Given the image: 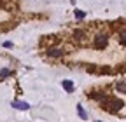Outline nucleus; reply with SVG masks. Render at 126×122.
<instances>
[{"mask_svg": "<svg viewBox=\"0 0 126 122\" xmlns=\"http://www.w3.org/2000/svg\"><path fill=\"white\" fill-rule=\"evenodd\" d=\"M98 103H100L102 108L105 112H109V113H117L123 106H124V101L123 99L114 98V96H107V94H102V98L98 99Z\"/></svg>", "mask_w": 126, "mask_h": 122, "instance_id": "obj_1", "label": "nucleus"}, {"mask_svg": "<svg viewBox=\"0 0 126 122\" xmlns=\"http://www.w3.org/2000/svg\"><path fill=\"white\" fill-rule=\"evenodd\" d=\"M107 45H109V37L105 33H98L94 37V47L96 49H105Z\"/></svg>", "mask_w": 126, "mask_h": 122, "instance_id": "obj_2", "label": "nucleus"}, {"mask_svg": "<svg viewBox=\"0 0 126 122\" xmlns=\"http://www.w3.org/2000/svg\"><path fill=\"white\" fill-rule=\"evenodd\" d=\"M46 54L49 56V58H61L63 54H65V51L60 49V47H51V49H47Z\"/></svg>", "mask_w": 126, "mask_h": 122, "instance_id": "obj_3", "label": "nucleus"}, {"mask_svg": "<svg viewBox=\"0 0 126 122\" xmlns=\"http://www.w3.org/2000/svg\"><path fill=\"white\" fill-rule=\"evenodd\" d=\"M12 106H14V108H18V110H28L30 108V105L25 103V101H12Z\"/></svg>", "mask_w": 126, "mask_h": 122, "instance_id": "obj_4", "label": "nucleus"}, {"mask_svg": "<svg viewBox=\"0 0 126 122\" xmlns=\"http://www.w3.org/2000/svg\"><path fill=\"white\" fill-rule=\"evenodd\" d=\"M116 89H117V93L126 94V80H119V82L116 84Z\"/></svg>", "mask_w": 126, "mask_h": 122, "instance_id": "obj_5", "label": "nucleus"}, {"mask_svg": "<svg viewBox=\"0 0 126 122\" xmlns=\"http://www.w3.org/2000/svg\"><path fill=\"white\" fill-rule=\"evenodd\" d=\"M77 113H79V117H81L82 120H88V113L84 112V108H82L81 105H77Z\"/></svg>", "mask_w": 126, "mask_h": 122, "instance_id": "obj_6", "label": "nucleus"}, {"mask_svg": "<svg viewBox=\"0 0 126 122\" xmlns=\"http://www.w3.org/2000/svg\"><path fill=\"white\" fill-rule=\"evenodd\" d=\"M63 89H65V91H68V93H72V91H74V84L70 82V80H63Z\"/></svg>", "mask_w": 126, "mask_h": 122, "instance_id": "obj_7", "label": "nucleus"}, {"mask_svg": "<svg viewBox=\"0 0 126 122\" xmlns=\"http://www.w3.org/2000/svg\"><path fill=\"white\" fill-rule=\"evenodd\" d=\"M74 37H75V40H82V38L86 37V33H84V30H75V32H74Z\"/></svg>", "mask_w": 126, "mask_h": 122, "instance_id": "obj_8", "label": "nucleus"}, {"mask_svg": "<svg viewBox=\"0 0 126 122\" xmlns=\"http://www.w3.org/2000/svg\"><path fill=\"white\" fill-rule=\"evenodd\" d=\"M119 44L121 45H126V30L119 33Z\"/></svg>", "mask_w": 126, "mask_h": 122, "instance_id": "obj_9", "label": "nucleus"}, {"mask_svg": "<svg viewBox=\"0 0 126 122\" xmlns=\"http://www.w3.org/2000/svg\"><path fill=\"white\" fill-rule=\"evenodd\" d=\"M9 75H11V70H7V68L0 70V79H5V77H9Z\"/></svg>", "mask_w": 126, "mask_h": 122, "instance_id": "obj_10", "label": "nucleus"}, {"mask_svg": "<svg viewBox=\"0 0 126 122\" xmlns=\"http://www.w3.org/2000/svg\"><path fill=\"white\" fill-rule=\"evenodd\" d=\"M84 16H86V14H84L82 11H75V18H77V19H82Z\"/></svg>", "mask_w": 126, "mask_h": 122, "instance_id": "obj_11", "label": "nucleus"}, {"mask_svg": "<svg viewBox=\"0 0 126 122\" xmlns=\"http://www.w3.org/2000/svg\"><path fill=\"white\" fill-rule=\"evenodd\" d=\"M96 122H100V120H96Z\"/></svg>", "mask_w": 126, "mask_h": 122, "instance_id": "obj_12", "label": "nucleus"}]
</instances>
